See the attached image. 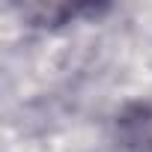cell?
Instances as JSON below:
<instances>
[{
	"mask_svg": "<svg viewBox=\"0 0 152 152\" xmlns=\"http://www.w3.org/2000/svg\"><path fill=\"white\" fill-rule=\"evenodd\" d=\"M116 140L125 152H152V104L125 110L116 122Z\"/></svg>",
	"mask_w": 152,
	"mask_h": 152,
	"instance_id": "obj_1",
	"label": "cell"
},
{
	"mask_svg": "<svg viewBox=\"0 0 152 152\" xmlns=\"http://www.w3.org/2000/svg\"><path fill=\"white\" fill-rule=\"evenodd\" d=\"M24 18H30L33 24L39 27H57V24H66L69 18H75L81 9L78 6H69V3H33V6H24L21 9Z\"/></svg>",
	"mask_w": 152,
	"mask_h": 152,
	"instance_id": "obj_2",
	"label": "cell"
}]
</instances>
